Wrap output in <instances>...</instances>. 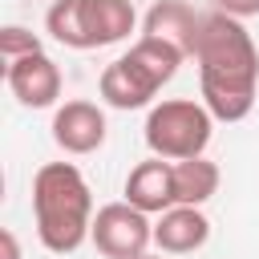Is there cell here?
<instances>
[{
    "instance_id": "6da1fadb",
    "label": "cell",
    "mask_w": 259,
    "mask_h": 259,
    "mask_svg": "<svg viewBox=\"0 0 259 259\" xmlns=\"http://www.w3.org/2000/svg\"><path fill=\"white\" fill-rule=\"evenodd\" d=\"M194 61H198L202 105L219 121H243L255 105V81H259V53L243 20L227 12L202 16Z\"/></svg>"
},
{
    "instance_id": "7a4b0ae2",
    "label": "cell",
    "mask_w": 259,
    "mask_h": 259,
    "mask_svg": "<svg viewBox=\"0 0 259 259\" xmlns=\"http://www.w3.org/2000/svg\"><path fill=\"white\" fill-rule=\"evenodd\" d=\"M36 235L53 255H73L93 231V194L73 162H45L32 178Z\"/></svg>"
},
{
    "instance_id": "3957f363",
    "label": "cell",
    "mask_w": 259,
    "mask_h": 259,
    "mask_svg": "<svg viewBox=\"0 0 259 259\" xmlns=\"http://www.w3.org/2000/svg\"><path fill=\"white\" fill-rule=\"evenodd\" d=\"M178 65H182L178 49H170V45H162L154 36H142L125 57H117V61H109L101 69L97 89L113 109H142L178 73Z\"/></svg>"
},
{
    "instance_id": "277c9868",
    "label": "cell",
    "mask_w": 259,
    "mask_h": 259,
    "mask_svg": "<svg viewBox=\"0 0 259 259\" xmlns=\"http://www.w3.org/2000/svg\"><path fill=\"white\" fill-rule=\"evenodd\" d=\"M210 130H214V113L206 105H198L190 97H170L150 109L146 146L154 158L186 162V158H202V150L210 146Z\"/></svg>"
},
{
    "instance_id": "5b68a950",
    "label": "cell",
    "mask_w": 259,
    "mask_h": 259,
    "mask_svg": "<svg viewBox=\"0 0 259 259\" xmlns=\"http://www.w3.org/2000/svg\"><path fill=\"white\" fill-rule=\"evenodd\" d=\"M89 239L105 259H138L154 243V223L146 210H138L130 202H109L93 214Z\"/></svg>"
},
{
    "instance_id": "8992f818",
    "label": "cell",
    "mask_w": 259,
    "mask_h": 259,
    "mask_svg": "<svg viewBox=\"0 0 259 259\" xmlns=\"http://www.w3.org/2000/svg\"><path fill=\"white\" fill-rule=\"evenodd\" d=\"M4 81H8L12 97L24 109H49L61 97V69L45 53H28L20 61H8L4 65Z\"/></svg>"
},
{
    "instance_id": "52a82bcc",
    "label": "cell",
    "mask_w": 259,
    "mask_h": 259,
    "mask_svg": "<svg viewBox=\"0 0 259 259\" xmlns=\"http://www.w3.org/2000/svg\"><path fill=\"white\" fill-rule=\"evenodd\" d=\"M198 32H202V16L186 0H154L142 20V36H154V40L178 49L182 57H194Z\"/></svg>"
},
{
    "instance_id": "ba28073f",
    "label": "cell",
    "mask_w": 259,
    "mask_h": 259,
    "mask_svg": "<svg viewBox=\"0 0 259 259\" xmlns=\"http://www.w3.org/2000/svg\"><path fill=\"white\" fill-rule=\"evenodd\" d=\"M53 142L65 154H93L105 142V113L93 101H65L53 113Z\"/></svg>"
},
{
    "instance_id": "9c48e42d",
    "label": "cell",
    "mask_w": 259,
    "mask_h": 259,
    "mask_svg": "<svg viewBox=\"0 0 259 259\" xmlns=\"http://www.w3.org/2000/svg\"><path fill=\"white\" fill-rule=\"evenodd\" d=\"M125 202L146 210V214H166L170 206H178L174 194V162L166 158H146L130 170L125 178Z\"/></svg>"
},
{
    "instance_id": "30bf717a",
    "label": "cell",
    "mask_w": 259,
    "mask_h": 259,
    "mask_svg": "<svg viewBox=\"0 0 259 259\" xmlns=\"http://www.w3.org/2000/svg\"><path fill=\"white\" fill-rule=\"evenodd\" d=\"M138 12L130 0H81V36L85 49H105L117 45L134 32Z\"/></svg>"
},
{
    "instance_id": "8fae6325",
    "label": "cell",
    "mask_w": 259,
    "mask_h": 259,
    "mask_svg": "<svg viewBox=\"0 0 259 259\" xmlns=\"http://www.w3.org/2000/svg\"><path fill=\"white\" fill-rule=\"evenodd\" d=\"M206 239H210V219H206L198 206H170V210L158 214V223H154V243H158L166 255L198 251Z\"/></svg>"
},
{
    "instance_id": "7c38bea8",
    "label": "cell",
    "mask_w": 259,
    "mask_h": 259,
    "mask_svg": "<svg viewBox=\"0 0 259 259\" xmlns=\"http://www.w3.org/2000/svg\"><path fill=\"white\" fill-rule=\"evenodd\" d=\"M219 190V166L206 158H186L174 162V194L178 206H202L206 198H214Z\"/></svg>"
},
{
    "instance_id": "4fadbf2b",
    "label": "cell",
    "mask_w": 259,
    "mask_h": 259,
    "mask_svg": "<svg viewBox=\"0 0 259 259\" xmlns=\"http://www.w3.org/2000/svg\"><path fill=\"white\" fill-rule=\"evenodd\" d=\"M45 28L57 45L65 49H85V36H81V0H57L49 12H45Z\"/></svg>"
},
{
    "instance_id": "5bb4252c",
    "label": "cell",
    "mask_w": 259,
    "mask_h": 259,
    "mask_svg": "<svg viewBox=\"0 0 259 259\" xmlns=\"http://www.w3.org/2000/svg\"><path fill=\"white\" fill-rule=\"evenodd\" d=\"M0 53H4V65H8V61H20V57H28V53H45V49H40V40H36L28 28L8 24V28H0Z\"/></svg>"
},
{
    "instance_id": "9a60e30c",
    "label": "cell",
    "mask_w": 259,
    "mask_h": 259,
    "mask_svg": "<svg viewBox=\"0 0 259 259\" xmlns=\"http://www.w3.org/2000/svg\"><path fill=\"white\" fill-rule=\"evenodd\" d=\"M214 4H219V12H227V16H235V20L259 16V0H214Z\"/></svg>"
},
{
    "instance_id": "2e32d148",
    "label": "cell",
    "mask_w": 259,
    "mask_h": 259,
    "mask_svg": "<svg viewBox=\"0 0 259 259\" xmlns=\"http://www.w3.org/2000/svg\"><path fill=\"white\" fill-rule=\"evenodd\" d=\"M0 243H4V259H20V247H16L12 231H0Z\"/></svg>"
},
{
    "instance_id": "e0dca14e",
    "label": "cell",
    "mask_w": 259,
    "mask_h": 259,
    "mask_svg": "<svg viewBox=\"0 0 259 259\" xmlns=\"http://www.w3.org/2000/svg\"><path fill=\"white\" fill-rule=\"evenodd\" d=\"M138 259H162V255H138Z\"/></svg>"
}]
</instances>
